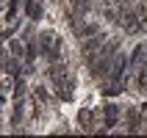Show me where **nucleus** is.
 Segmentation results:
<instances>
[{
	"label": "nucleus",
	"instance_id": "f257e3e1",
	"mask_svg": "<svg viewBox=\"0 0 147 138\" xmlns=\"http://www.w3.org/2000/svg\"><path fill=\"white\" fill-rule=\"evenodd\" d=\"M25 14L31 17V19H39L42 17V3L39 0H25Z\"/></svg>",
	"mask_w": 147,
	"mask_h": 138
}]
</instances>
